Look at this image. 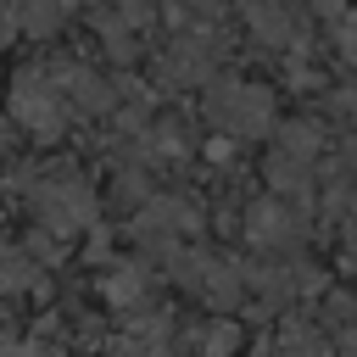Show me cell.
I'll return each instance as SVG.
<instances>
[{
    "instance_id": "6da1fadb",
    "label": "cell",
    "mask_w": 357,
    "mask_h": 357,
    "mask_svg": "<svg viewBox=\"0 0 357 357\" xmlns=\"http://www.w3.org/2000/svg\"><path fill=\"white\" fill-rule=\"evenodd\" d=\"M11 117L28 123L39 139H56L61 123H67V112H61V89H50V78H45V84H39V78H17V89H11Z\"/></svg>"
},
{
    "instance_id": "7a4b0ae2",
    "label": "cell",
    "mask_w": 357,
    "mask_h": 357,
    "mask_svg": "<svg viewBox=\"0 0 357 357\" xmlns=\"http://www.w3.org/2000/svg\"><path fill=\"white\" fill-rule=\"evenodd\" d=\"M212 123H223L229 134H257L268 123V95L251 84H218V95L206 100Z\"/></svg>"
},
{
    "instance_id": "3957f363",
    "label": "cell",
    "mask_w": 357,
    "mask_h": 357,
    "mask_svg": "<svg viewBox=\"0 0 357 357\" xmlns=\"http://www.w3.org/2000/svg\"><path fill=\"white\" fill-rule=\"evenodd\" d=\"M245 17H251V28H257L268 45H284V39H290V22H284V6H279V0H245Z\"/></svg>"
},
{
    "instance_id": "277c9868",
    "label": "cell",
    "mask_w": 357,
    "mask_h": 357,
    "mask_svg": "<svg viewBox=\"0 0 357 357\" xmlns=\"http://www.w3.org/2000/svg\"><path fill=\"white\" fill-rule=\"evenodd\" d=\"M296 218L290 212H279V206H257L251 212V234L257 240H268V245H279V240H296V229H290Z\"/></svg>"
},
{
    "instance_id": "5b68a950",
    "label": "cell",
    "mask_w": 357,
    "mask_h": 357,
    "mask_svg": "<svg viewBox=\"0 0 357 357\" xmlns=\"http://www.w3.org/2000/svg\"><path fill=\"white\" fill-rule=\"evenodd\" d=\"M11 6H17V17H22V28H28V33L56 28V22H61V11H67V0H11Z\"/></svg>"
}]
</instances>
